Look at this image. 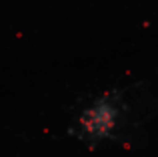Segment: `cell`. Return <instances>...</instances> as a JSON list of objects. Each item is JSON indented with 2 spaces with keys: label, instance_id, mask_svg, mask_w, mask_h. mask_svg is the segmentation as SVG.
Wrapping results in <instances>:
<instances>
[{
  "label": "cell",
  "instance_id": "1",
  "mask_svg": "<svg viewBox=\"0 0 158 157\" xmlns=\"http://www.w3.org/2000/svg\"><path fill=\"white\" fill-rule=\"evenodd\" d=\"M130 91L110 89L98 95L76 115L70 135L92 149L104 143H122L138 123Z\"/></svg>",
  "mask_w": 158,
  "mask_h": 157
}]
</instances>
